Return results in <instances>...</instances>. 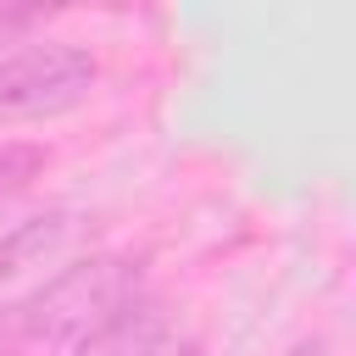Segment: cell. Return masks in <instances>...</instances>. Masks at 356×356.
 <instances>
[{
	"mask_svg": "<svg viewBox=\"0 0 356 356\" xmlns=\"http://www.w3.org/2000/svg\"><path fill=\"white\" fill-rule=\"evenodd\" d=\"M139 289V261L128 256H89L22 295L0 312V350L11 356H56L67 345H89L106 323L128 312Z\"/></svg>",
	"mask_w": 356,
	"mask_h": 356,
	"instance_id": "1",
	"label": "cell"
},
{
	"mask_svg": "<svg viewBox=\"0 0 356 356\" xmlns=\"http://www.w3.org/2000/svg\"><path fill=\"white\" fill-rule=\"evenodd\" d=\"M100 67L78 44H28L0 56V117H61L89 100Z\"/></svg>",
	"mask_w": 356,
	"mask_h": 356,
	"instance_id": "2",
	"label": "cell"
},
{
	"mask_svg": "<svg viewBox=\"0 0 356 356\" xmlns=\"http://www.w3.org/2000/svg\"><path fill=\"white\" fill-rule=\"evenodd\" d=\"M67 228H72L67 211H39V217L17 222V228L0 239V278H11V273H22V267H39V261L67 239Z\"/></svg>",
	"mask_w": 356,
	"mask_h": 356,
	"instance_id": "3",
	"label": "cell"
},
{
	"mask_svg": "<svg viewBox=\"0 0 356 356\" xmlns=\"http://www.w3.org/2000/svg\"><path fill=\"white\" fill-rule=\"evenodd\" d=\"M39 172H44V150L39 145H0V200L28 189Z\"/></svg>",
	"mask_w": 356,
	"mask_h": 356,
	"instance_id": "4",
	"label": "cell"
},
{
	"mask_svg": "<svg viewBox=\"0 0 356 356\" xmlns=\"http://www.w3.org/2000/svg\"><path fill=\"white\" fill-rule=\"evenodd\" d=\"M128 356H200V345H195V339H178V334H150V339H139Z\"/></svg>",
	"mask_w": 356,
	"mask_h": 356,
	"instance_id": "5",
	"label": "cell"
},
{
	"mask_svg": "<svg viewBox=\"0 0 356 356\" xmlns=\"http://www.w3.org/2000/svg\"><path fill=\"white\" fill-rule=\"evenodd\" d=\"M0 56H6V50H0Z\"/></svg>",
	"mask_w": 356,
	"mask_h": 356,
	"instance_id": "6",
	"label": "cell"
}]
</instances>
